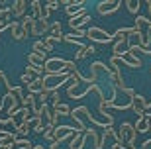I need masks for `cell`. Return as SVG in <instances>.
I'll use <instances>...</instances> for the list:
<instances>
[{
    "label": "cell",
    "instance_id": "1",
    "mask_svg": "<svg viewBox=\"0 0 151 149\" xmlns=\"http://www.w3.org/2000/svg\"><path fill=\"white\" fill-rule=\"evenodd\" d=\"M135 135H137V132H135V127L132 126L129 122H122L120 130L114 133V137H116L118 143H122V145L126 143L128 149H135Z\"/></svg>",
    "mask_w": 151,
    "mask_h": 149
},
{
    "label": "cell",
    "instance_id": "2",
    "mask_svg": "<svg viewBox=\"0 0 151 149\" xmlns=\"http://www.w3.org/2000/svg\"><path fill=\"white\" fill-rule=\"evenodd\" d=\"M73 81V75L67 71L63 73H57V75H43V90H59L61 89V84H69Z\"/></svg>",
    "mask_w": 151,
    "mask_h": 149
},
{
    "label": "cell",
    "instance_id": "3",
    "mask_svg": "<svg viewBox=\"0 0 151 149\" xmlns=\"http://www.w3.org/2000/svg\"><path fill=\"white\" fill-rule=\"evenodd\" d=\"M86 37H88L92 43H102V45L114 43V37H112V35H110V33H106L104 30L96 28V26H92V28L86 30Z\"/></svg>",
    "mask_w": 151,
    "mask_h": 149
},
{
    "label": "cell",
    "instance_id": "4",
    "mask_svg": "<svg viewBox=\"0 0 151 149\" xmlns=\"http://www.w3.org/2000/svg\"><path fill=\"white\" fill-rule=\"evenodd\" d=\"M63 69H65V59L61 57H51V59H45L43 63L45 75H57V73H63Z\"/></svg>",
    "mask_w": 151,
    "mask_h": 149
},
{
    "label": "cell",
    "instance_id": "5",
    "mask_svg": "<svg viewBox=\"0 0 151 149\" xmlns=\"http://www.w3.org/2000/svg\"><path fill=\"white\" fill-rule=\"evenodd\" d=\"M116 57H118V63H124V65L132 67V69H139L141 67V59L135 57V53H132L129 49H126L122 55H116Z\"/></svg>",
    "mask_w": 151,
    "mask_h": 149
},
{
    "label": "cell",
    "instance_id": "6",
    "mask_svg": "<svg viewBox=\"0 0 151 149\" xmlns=\"http://www.w3.org/2000/svg\"><path fill=\"white\" fill-rule=\"evenodd\" d=\"M120 2L118 0H102V2H98V6H96V10H98V14L100 16H108V14H114V12H118V8H120Z\"/></svg>",
    "mask_w": 151,
    "mask_h": 149
},
{
    "label": "cell",
    "instance_id": "7",
    "mask_svg": "<svg viewBox=\"0 0 151 149\" xmlns=\"http://www.w3.org/2000/svg\"><path fill=\"white\" fill-rule=\"evenodd\" d=\"M49 26L51 24L45 20V18H39V20H34L32 24V28H29V33L34 35V37H39V35H43V33L49 32Z\"/></svg>",
    "mask_w": 151,
    "mask_h": 149
},
{
    "label": "cell",
    "instance_id": "8",
    "mask_svg": "<svg viewBox=\"0 0 151 149\" xmlns=\"http://www.w3.org/2000/svg\"><path fill=\"white\" fill-rule=\"evenodd\" d=\"M77 132L78 130L73 127V126H55V139L61 143V141H65L67 137H73Z\"/></svg>",
    "mask_w": 151,
    "mask_h": 149
},
{
    "label": "cell",
    "instance_id": "9",
    "mask_svg": "<svg viewBox=\"0 0 151 149\" xmlns=\"http://www.w3.org/2000/svg\"><path fill=\"white\" fill-rule=\"evenodd\" d=\"M132 110H134L137 116H141V114L147 112V100L143 98L141 94H135L134 98H132Z\"/></svg>",
    "mask_w": 151,
    "mask_h": 149
},
{
    "label": "cell",
    "instance_id": "10",
    "mask_svg": "<svg viewBox=\"0 0 151 149\" xmlns=\"http://www.w3.org/2000/svg\"><path fill=\"white\" fill-rule=\"evenodd\" d=\"M10 33H12V37L18 39V41H22V39H26L29 35V33L22 28V24L18 22V20H12L10 22Z\"/></svg>",
    "mask_w": 151,
    "mask_h": 149
},
{
    "label": "cell",
    "instance_id": "11",
    "mask_svg": "<svg viewBox=\"0 0 151 149\" xmlns=\"http://www.w3.org/2000/svg\"><path fill=\"white\" fill-rule=\"evenodd\" d=\"M28 0H14V4L10 6L12 8V16L14 18H24L26 16V8H28Z\"/></svg>",
    "mask_w": 151,
    "mask_h": 149
},
{
    "label": "cell",
    "instance_id": "12",
    "mask_svg": "<svg viewBox=\"0 0 151 149\" xmlns=\"http://www.w3.org/2000/svg\"><path fill=\"white\" fill-rule=\"evenodd\" d=\"M86 139H88V135L84 132H77L71 137V143H69V149H83L84 143H86Z\"/></svg>",
    "mask_w": 151,
    "mask_h": 149
},
{
    "label": "cell",
    "instance_id": "13",
    "mask_svg": "<svg viewBox=\"0 0 151 149\" xmlns=\"http://www.w3.org/2000/svg\"><path fill=\"white\" fill-rule=\"evenodd\" d=\"M108 78H110V84H112V86H116L118 90H122V92H124V90L128 89V86L124 84V77H122V73H120V71H110Z\"/></svg>",
    "mask_w": 151,
    "mask_h": 149
},
{
    "label": "cell",
    "instance_id": "14",
    "mask_svg": "<svg viewBox=\"0 0 151 149\" xmlns=\"http://www.w3.org/2000/svg\"><path fill=\"white\" fill-rule=\"evenodd\" d=\"M135 132L137 133H145L149 132V116H147V112L145 114H141V116H137V122H135Z\"/></svg>",
    "mask_w": 151,
    "mask_h": 149
},
{
    "label": "cell",
    "instance_id": "15",
    "mask_svg": "<svg viewBox=\"0 0 151 149\" xmlns=\"http://www.w3.org/2000/svg\"><path fill=\"white\" fill-rule=\"evenodd\" d=\"M47 33H49L51 37H53L57 43H59V41L63 39V35H65V33H63V28H61V22H51L49 32H47Z\"/></svg>",
    "mask_w": 151,
    "mask_h": 149
},
{
    "label": "cell",
    "instance_id": "16",
    "mask_svg": "<svg viewBox=\"0 0 151 149\" xmlns=\"http://www.w3.org/2000/svg\"><path fill=\"white\" fill-rule=\"evenodd\" d=\"M28 92L35 94V96H37L39 92H43V77H35L34 81L28 84Z\"/></svg>",
    "mask_w": 151,
    "mask_h": 149
},
{
    "label": "cell",
    "instance_id": "17",
    "mask_svg": "<svg viewBox=\"0 0 151 149\" xmlns=\"http://www.w3.org/2000/svg\"><path fill=\"white\" fill-rule=\"evenodd\" d=\"M28 63L29 65H35V67H43L45 63V55H41V53H37V51H29L28 53Z\"/></svg>",
    "mask_w": 151,
    "mask_h": 149
},
{
    "label": "cell",
    "instance_id": "18",
    "mask_svg": "<svg viewBox=\"0 0 151 149\" xmlns=\"http://www.w3.org/2000/svg\"><path fill=\"white\" fill-rule=\"evenodd\" d=\"M92 53H96L94 45H84V47H81V49L75 53V63H77V61H81V59H86V57L92 55Z\"/></svg>",
    "mask_w": 151,
    "mask_h": 149
},
{
    "label": "cell",
    "instance_id": "19",
    "mask_svg": "<svg viewBox=\"0 0 151 149\" xmlns=\"http://www.w3.org/2000/svg\"><path fill=\"white\" fill-rule=\"evenodd\" d=\"M29 6H32V16H34V20H39L41 18V12H43L41 0H29Z\"/></svg>",
    "mask_w": 151,
    "mask_h": 149
},
{
    "label": "cell",
    "instance_id": "20",
    "mask_svg": "<svg viewBox=\"0 0 151 149\" xmlns=\"http://www.w3.org/2000/svg\"><path fill=\"white\" fill-rule=\"evenodd\" d=\"M51 110L55 112L57 116H69L71 114V108L67 104H61V102H57V104H51Z\"/></svg>",
    "mask_w": 151,
    "mask_h": 149
},
{
    "label": "cell",
    "instance_id": "21",
    "mask_svg": "<svg viewBox=\"0 0 151 149\" xmlns=\"http://www.w3.org/2000/svg\"><path fill=\"white\" fill-rule=\"evenodd\" d=\"M26 75H29L32 78H35V77H43L45 71H43V67H35V65H29L28 63V67H26Z\"/></svg>",
    "mask_w": 151,
    "mask_h": 149
},
{
    "label": "cell",
    "instance_id": "22",
    "mask_svg": "<svg viewBox=\"0 0 151 149\" xmlns=\"http://www.w3.org/2000/svg\"><path fill=\"white\" fill-rule=\"evenodd\" d=\"M34 51H37V53H41V55H45V53H51V47H47V45L43 43V39H37V41H34Z\"/></svg>",
    "mask_w": 151,
    "mask_h": 149
},
{
    "label": "cell",
    "instance_id": "23",
    "mask_svg": "<svg viewBox=\"0 0 151 149\" xmlns=\"http://www.w3.org/2000/svg\"><path fill=\"white\" fill-rule=\"evenodd\" d=\"M6 126H14V132H16V124L12 118H0V135H6Z\"/></svg>",
    "mask_w": 151,
    "mask_h": 149
},
{
    "label": "cell",
    "instance_id": "24",
    "mask_svg": "<svg viewBox=\"0 0 151 149\" xmlns=\"http://www.w3.org/2000/svg\"><path fill=\"white\" fill-rule=\"evenodd\" d=\"M35 102H37V96H35V94H32V92L24 94V100H22V106H24V108H32Z\"/></svg>",
    "mask_w": 151,
    "mask_h": 149
},
{
    "label": "cell",
    "instance_id": "25",
    "mask_svg": "<svg viewBox=\"0 0 151 149\" xmlns=\"http://www.w3.org/2000/svg\"><path fill=\"white\" fill-rule=\"evenodd\" d=\"M41 135H45V139H47V141H55V126L47 124V126L43 127V133H41Z\"/></svg>",
    "mask_w": 151,
    "mask_h": 149
},
{
    "label": "cell",
    "instance_id": "26",
    "mask_svg": "<svg viewBox=\"0 0 151 149\" xmlns=\"http://www.w3.org/2000/svg\"><path fill=\"white\" fill-rule=\"evenodd\" d=\"M14 147L16 149H34V145H32V141L26 137H18L16 143H14Z\"/></svg>",
    "mask_w": 151,
    "mask_h": 149
},
{
    "label": "cell",
    "instance_id": "27",
    "mask_svg": "<svg viewBox=\"0 0 151 149\" xmlns=\"http://www.w3.org/2000/svg\"><path fill=\"white\" fill-rule=\"evenodd\" d=\"M0 20L12 22V8L10 6H0Z\"/></svg>",
    "mask_w": 151,
    "mask_h": 149
},
{
    "label": "cell",
    "instance_id": "28",
    "mask_svg": "<svg viewBox=\"0 0 151 149\" xmlns=\"http://www.w3.org/2000/svg\"><path fill=\"white\" fill-rule=\"evenodd\" d=\"M63 39H65L67 43H73V45H77L78 49H81V47H84V45H83V41H81V39H78L77 35H75V33H67V35H63Z\"/></svg>",
    "mask_w": 151,
    "mask_h": 149
},
{
    "label": "cell",
    "instance_id": "29",
    "mask_svg": "<svg viewBox=\"0 0 151 149\" xmlns=\"http://www.w3.org/2000/svg\"><path fill=\"white\" fill-rule=\"evenodd\" d=\"M128 49V41H114V55H122Z\"/></svg>",
    "mask_w": 151,
    "mask_h": 149
},
{
    "label": "cell",
    "instance_id": "30",
    "mask_svg": "<svg viewBox=\"0 0 151 149\" xmlns=\"http://www.w3.org/2000/svg\"><path fill=\"white\" fill-rule=\"evenodd\" d=\"M90 71H106V75H110V71H112V69H108V65H104V63H100V61H96V63H92V65L88 67Z\"/></svg>",
    "mask_w": 151,
    "mask_h": 149
},
{
    "label": "cell",
    "instance_id": "31",
    "mask_svg": "<svg viewBox=\"0 0 151 149\" xmlns=\"http://www.w3.org/2000/svg\"><path fill=\"white\" fill-rule=\"evenodd\" d=\"M29 124H32V122H22V124L16 127V133L18 135H28L29 133Z\"/></svg>",
    "mask_w": 151,
    "mask_h": 149
},
{
    "label": "cell",
    "instance_id": "32",
    "mask_svg": "<svg viewBox=\"0 0 151 149\" xmlns=\"http://www.w3.org/2000/svg\"><path fill=\"white\" fill-rule=\"evenodd\" d=\"M20 24H22V28L29 33V28H32V24H34V16H24L22 20H20Z\"/></svg>",
    "mask_w": 151,
    "mask_h": 149
},
{
    "label": "cell",
    "instance_id": "33",
    "mask_svg": "<svg viewBox=\"0 0 151 149\" xmlns=\"http://www.w3.org/2000/svg\"><path fill=\"white\" fill-rule=\"evenodd\" d=\"M8 92H12V94H14V96H16L18 100H20V102L24 100V89H22V86H12V89L8 90Z\"/></svg>",
    "mask_w": 151,
    "mask_h": 149
},
{
    "label": "cell",
    "instance_id": "34",
    "mask_svg": "<svg viewBox=\"0 0 151 149\" xmlns=\"http://www.w3.org/2000/svg\"><path fill=\"white\" fill-rule=\"evenodd\" d=\"M63 71H67V73L77 71V63H75V61H65V69H63Z\"/></svg>",
    "mask_w": 151,
    "mask_h": 149
},
{
    "label": "cell",
    "instance_id": "35",
    "mask_svg": "<svg viewBox=\"0 0 151 149\" xmlns=\"http://www.w3.org/2000/svg\"><path fill=\"white\" fill-rule=\"evenodd\" d=\"M45 6H47V10H49V12H55L61 4H59V0H51V2H45Z\"/></svg>",
    "mask_w": 151,
    "mask_h": 149
},
{
    "label": "cell",
    "instance_id": "36",
    "mask_svg": "<svg viewBox=\"0 0 151 149\" xmlns=\"http://www.w3.org/2000/svg\"><path fill=\"white\" fill-rule=\"evenodd\" d=\"M57 102H61V96H59V90H53L51 92V104H57Z\"/></svg>",
    "mask_w": 151,
    "mask_h": 149
},
{
    "label": "cell",
    "instance_id": "37",
    "mask_svg": "<svg viewBox=\"0 0 151 149\" xmlns=\"http://www.w3.org/2000/svg\"><path fill=\"white\" fill-rule=\"evenodd\" d=\"M20 81H22V84H26V86H28V84L32 83V81H34V78L29 77V75H26V73H24V75H22V78H20Z\"/></svg>",
    "mask_w": 151,
    "mask_h": 149
},
{
    "label": "cell",
    "instance_id": "38",
    "mask_svg": "<svg viewBox=\"0 0 151 149\" xmlns=\"http://www.w3.org/2000/svg\"><path fill=\"white\" fill-rule=\"evenodd\" d=\"M73 33L77 37H86V30H73Z\"/></svg>",
    "mask_w": 151,
    "mask_h": 149
},
{
    "label": "cell",
    "instance_id": "39",
    "mask_svg": "<svg viewBox=\"0 0 151 149\" xmlns=\"http://www.w3.org/2000/svg\"><path fill=\"white\" fill-rule=\"evenodd\" d=\"M10 28V22H4V20H0V33L4 32V30Z\"/></svg>",
    "mask_w": 151,
    "mask_h": 149
},
{
    "label": "cell",
    "instance_id": "40",
    "mask_svg": "<svg viewBox=\"0 0 151 149\" xmlns=\"http://www.w3.org/2000/svg\"><path fill=\"white\" fill-rule=\"evenodd\" d=\"M71 4H75L77 8H84V4H86V0H73Z\"/></svg>",
    "mask_w": 151,
    "mask_h": 149
},
{
    "label": "cell",
    "instance_id": "41",
    "mask_svg": "<svg viewBox=\"0 0 151 149\" xmlns=\"http://www.w3.org/2000/svg\"><path fill=\"white\" fill-rule=\"evenodd\" d=\"M49 149H59V141H57V139H55V141H51Z\"/></svg>",
    "mask_w": 151,
    "mask_h": 149
},
{
    "label": "cell",
    "instance_id": "42",
    "mask_svg": "<svg viewBox=\"0 0 151 149\" xmlns=\"http://www.w3.org/2000/svg\"><path fill=\"white\" fill-rule=\"evenodd\" d=\"M147 112H151V100H147Z\"/></svg>",
    "mask_w": 151,
    "mask_h": 149
},
{
    "label": "cell",
    "instance_id": "43",
    "mask_svg": "<svg viewBox=\"0 0 151 149\" xmlns=\"http://www.w3.org/2000/svg\"><path fill=\"white\" fill-rule=\"evenodd\" d=\"M34 149H45L43 145H34Z\"/></svg>",
    "mask_w": 151,
    "mask_h": 149
},
{
    "label": "cell",
    "instance_id": "44",
    "mask_svg": "<svg viewBox=\"0 0 151 149\" xmlns=\"http://www.w3.org/2000/svg\"><path fill=\"white\" fill-rule=\"evenodd\" d=\"M6 4V0H0V6H4Z\"/></svg>",
    "mask_w": 151,
    "mask_h": 149
},
{
    "label": "cell",
    "instance_id": "45",
    "mask_svg": "<svg viewBox=\"0 0 151 149\" xmlns=\"http://www.w3.org/2000/svg\"><path fill=\"white\" fill-rule=\"evenodd\" d=\"M0 149H8V147H4V145H0Z\"/></svg>",
    "mask_w": 151,
    "mask_h": 149
},
{
    "label": "cell",
    "instance_id": "46",
    "mask_svg": "<svg viewBox=\"0 0 151 149\" xmlns=\"http://www.w3.org/2000/svg\"><path fill=\"white\" fill-rule=\"evenodd\" d=\"M45 2H51V0H45Z\"/></svg>",
    "mask_w": 151,
    "mask_h": 149
}]
</instances>
